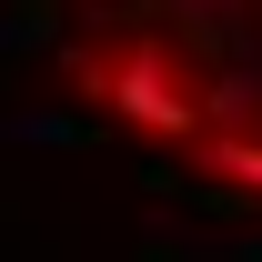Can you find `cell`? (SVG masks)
<instances>
[{
    "mask_svg": "<svg viewBox=\"0 0 262 262\" xmlns=\"http://www.w3.org/2000/svg\"><path fill=\"white\" fill-rule=\"evenodd\" d=\"M51 81L121 151L262 212V0H20Z\"/></svg>",
    "mask_w": 262,
    "mask_h": 262,
    "instance_id": "6da1fadb",
    "label": "cell"
}]
</instances>
